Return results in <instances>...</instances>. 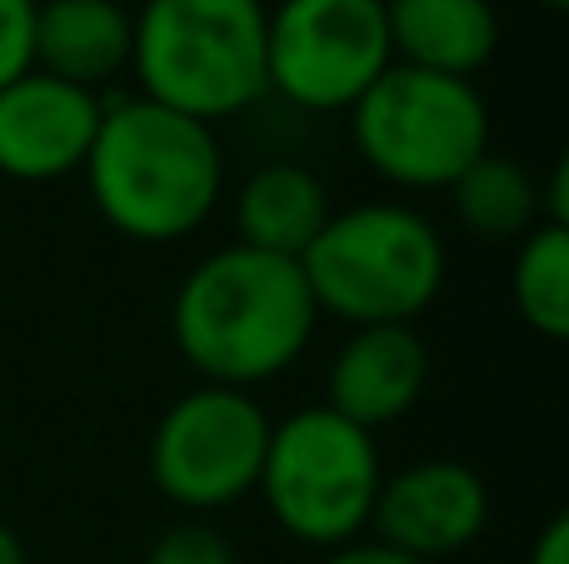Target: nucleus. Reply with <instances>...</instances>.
Segmentation results:
<instances>
[{"instance_id":"1","label":"nucleus","mask_w":569,"mask_h":564,"mask_svg":"<svg viewBox=\"0 0 569 564\" xmlns=\"http://www.w3.org/2000/svg\"><path fill=\"white\" fill-rule=\"evenodd\" d=\"M320 310L300 260L220 245L186 270L170 300V335L200 385L256 390L310 350Z\"/></svg>"},{"instance_id":"2","label":"nucleus","mask_w":569,"mask_h":564,"mask_svg":"<svg viewBox=\"0 0 569 564\" xmlns=\"http://www.w3.org/2000/svg\"><path fill=\"white\" fill-rule=\"evenodd\" d=\"M80 170L100 220L136 245L196 235L226 190L216 125H200L146 95L106 100L96 145Z\"/></svg>"},{"instance_id":"3","label":"nucleus","mask_w":569,"mask_h":564,"mask_svg":"<svg viewBox=\"0 0 569 564\" xmlns=\"http://www.w3.org/2000/svg\"><path fill=\"white\" fill-rule=\"evenodd\" d=\"M266 0H146L130 36L140 95L216 125L270 95Z\"/></svg>"},{"instance_id":"4","label":"nucleus","mask_w":569,"mask_h":564,"mask_svg":"<svg viewBox=\"0 0 569 564\" xmlns=\"http://www.w3.org/2000/svg\"><path fill=\"white\" fill-rule=\"evenodd\" d=\"M315 310L350 330L410 325L445 285V240L420 210L370 200L335 210L300 255Z\"/></svg>"},{"instance_id":"5","label":"nucleus","mask_w":569,"mask_h":564,"mask_svg":"<svg viewBox=\"0 0 569 564\" xmlns=\"http://www.w3.org/2000/svg\"><path fill=\"white\" fill-rule=\"evenodd\" d=\"M380 450L375 435L335 410L310 405L270 420L260 460V500L290 540L310 550H340L370 530L380 495Z\"/></svg>"},{"instance_id":"6","label":"nucleus","mask_w":569,"mask_h":564,"mask_svg":"<svg viewBox=\"0 0 569 564\" xmlns=\"http://www.w3.org/2000/svg\"><path fill=\"white\" fill-rule=\"evenodd\" d=\"M345 115L355 155L400 190H450L490 150L480 85L415 66H390Z\"/></svg>"},{"instance_id":"7","label":"nucleus","mask_w":569,"mask_h":564,"mask_svg":"<svg viewBox=\"0 0 569 564\" xmlns=\"http://www.w3.org/2000/svg\"><path fill=\"white\" fill-rule=\"evenodd\" d=\"M395 66L385 0H280L266 10L270 95L310 115L350 110Z\"/></svg>"},{"instance_id":"8","label":"nucleus","mask_w":569,"mask_h":564,"mask_svg":"<svg viewBox=\"0 0 569 564\" xmlns=\"http://www.w3.org/2000/svg\"><path fill=\"white\" fill-rule=\"evenodd\" d=\"M266 440L270 415L250 390L196 385L156 420L150 480L170 505L190 515H216L260 485Z\"/></svg>"},{"instance_id":"9","label":"nucleus","mask_w":569,"mask_h":564,"mask_svg":"<svg viewBox=\"0 0 569 564\" xmlns=\"http://www.w3.org/2000/svg\"><path fill=\"white\" fill-rule=\"evenodd\" d=\"M490 525V490L460 460H415L380 480L370 540L420 564H440L480 540Z\"/></svg>"},{"instance_id":"10","label":"nucleus","mask_w":569,"mask_h":564,"mask_svg":"<svg viewBox=\"0 0 569 564\" xmlns=\"http://www.w3.org/2000/svg\"><path fill=\"white\" fill-rule=\"evenodd\" d=\"M106 100L30 70L0 90V175L20 185L66 180L86 165Z\"/></svg>"},{"instance_id":"11","label":"nucleus","mask_w":569,"mask_h":564,"mask_svg":"<svg viewBox=\"0 0 569 564\" xmlns=\"http://www.w3.org/2000/svg\"><path fill=\"white\" fill-rule=\"evenodd\" d=\"M430 380V350L415 325H365L350 330L325 375V410L360 430L395 425L410 415Z\"/></svg>"},{"instance_id":"12","label":"nucleus","mask_w":569,"mask_h":564,"mask_svg":"<svg viewBox=\"0 0 569 564\" xmlns=\"http://www.w3.org/2000/svg\"><path fill=\"white\" fill-rule=\"evenodd\" d=\"M395 66L475 80L500 50V10L490 0H385Z\"/></svg>"},{"instance_id":"13","label":"nucleus","mask_w":569,"mask_h":564,"mask_svg":"<svg viewBox=\"0 0 569 564\" xmlns=\"http://www.w3.org/2000/svg\"><path fill=\"white\" fill-rule=\"evenodd\" d=\"M136 20L120 0H36V70L80 90H106L130 70Z\"/></svg>"},{"instance_id":"14","label":"nucleus","mask_w":569,"mask_h":564,"mask_svg":"<svg viewBox=\"0 0 569 564\" xmlns=\"http://www.w3.org/2000/svg\"><path fill=\"white\" fill-rule=\"evenodd\" d=\"M330 215V190L310 165L270 160V165L250 170L246 185L236 190V245L300 260Z\"/></svg>"},{"instance_id":"15","label":"nucleus","mask_w":569,"mask_h":564,"mask_svg":"<svg viewBox=\"0 0 569 564\" xmlns=\"http://www.w3.org/2000/svg\"><path fill=\"white\" fill-rule=\"evenodd\" d=\"M455 215L470 235L480 240H520L525 230L540 225V185L530 180V170L515 165L510 155L485 150L470 170L450 185Z\"/></svg>"},{"instance_id":"16","label":"nucleus","mask_w":569,"mask_h":564,"mask_svg":"<svg viewBox=\"0 0 569 564\" xmlns=\"http://www.w3.org/2000/svg\"><path fill=\"white\" fill-rule=\"evenodd\" d=\"M510 300L535 335L569 340V225L540 220L515 240Z\"/></svg>"},{"instance_id":"17","label":"nucleus","mask_w":569,"mask_h":564,"mask_svg":"<svg viewBox=\"0 0 569 564\" xmlns=\"http://www.w3.org/2000/svg\"><path fill=\"white\" fill-rule=\"evenodd\" d=\"M146 564H236V545L210 520H180L156 535Z\"/></svg>"},{"instance_id":"18","label":"nucleus","mask_w":569,"mask_h":564,"mask_svg":"<svg viewBox=\"0 0 569 564\" xmlns=\"http://www.w3.org/2000/svg\"><path fill=\"white\" fill-rule=\"evenodd\" d=\"M36 70V0H0V90Z\"/></svg>"},{"instance_id":"19","label":"nucleus","mask_w":569,"mask_h":564,"mask_svg":"<svg viewBox=\"0 0 569 564\" xmlns=\"http://www.w3.org/2000/svg\"><path fill=\"white\" fill-rule=\"evenodd\" d=\"M320 564H420V560L400 555V550L380 545V540H350V545H340V550H325Z\"/></svg>"},{"instance_id":"20","label":"nucleus","mask_w":569,"mask_h":564,"mask_svg":"<svg viewBox=\"0 0 569 564\" xmlns=\"http://www.w3.org/2000/svg\"><path fill=\"white\" fill-rule=\"evenodd\" d=\"M530 564H569V515H555L550 525L535 535Z\"/></svg>"},{"instance_id":"21","label":"nucleus","mask_w":569,"mask_h":564,"mask_svg":"<svg viewBox=\"0 0 569 564\" xmlns=\"http://www.w3.org/2000/svg\"><path fill=\"white\" fill-rule=\"evenodd\" d=\"M0 564H30L26 545L16 540V530H10V525H0Z\"/></svg>"},{"instance_id":"22","label":"nucleus","mask_w":569,"mask_h":564,"mask_svg":"<svg viewBox=\"0 0 569 564\" xmlns=\"http://www.w3.org/2000/svg\"><path fill=\"white\" fill-rule=\"evenodd\" d=\"M540 6H545V10H565L569 0H540Z\"/></svg>"}]
</instances>
